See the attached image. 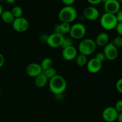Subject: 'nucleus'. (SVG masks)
Listing matches in <instances>:
<instances>
[{
  "label": "nucleus",
  "mask_w": 122,
  "mask_h": 122,
  "mask_svg": "<svg viewBox=\"0 0 122 122\" xmlns=\"http://www.w3.org/2000/svg\"><path fill=\"white\" fill-rule=\"evenodd\" d=\"M64 36L54 32L46 38V43L50 47L57 48L61 47L63 42Z\"/></svg>",
  "instance_id": "8"
},
{
  "label": "nucleus",
  "mask_w": 122,
  "mask_h": 122,
  "mask_svg": "<svg viewBox=\"0 0 122 122\" xmlns=\"http://www.w3.org/2000/svg\"><path fill=\"white\" fill-rule=\"evenodd\" d=\"M2 11H3V8H2V6L0 4V16H1V14H2Z\"/></svg>",
  "instance_id": "35"
},
{
  "label": "nucleus",
  "mask_w": 122,
  "mask_h": 122,
  "mask_svg": "<svg viewBox=\"0 0 122 122\" xmlns=\"http://www.w3.org/2000/svg\"><path fill=\"white\" fill-rule=\"evenodd\" d=\"M77 54V50L73 45L67 47L63 49L62 51V56L66 61H71L75 59Z\"/></svg>",
  "instance_id": "14"
},
{
  "label": "nucleus",
  "mask_w": 122,
  "mask_h": 122,
  "mask_svg": "<svg viewBox=\"0 0 122 122\" xmlns=\"http://www.w3.org/2000/svg\"><path fill=\"white\" fill-rule=\"evenodd\" d=\"M0 1H5V0H0Z\"/></svg>",
  "instance_id": "39"
},
{
  "label": "nucleus",
  "mask_w": 122,
  "mask_h": 122,
  "mask_svg": "<svg viewBox=\"0 0 122 122\" xmlns=\"http://www.w3.org/2000/svg\"><path fill=\"white\" fill-rule=\"evenodd\" d=\"M5 62V58L4 56L3 55H2L1 53H0V68L2 67L4 65Z\"/></svg>",
  "instance_id": "32"
},
{
  "label": "nucleus",
  "mask_w": 122,
  "mask_h": 122,
  "mask_svg": "<svg viewBox=\"0 0 122 122\" xmlns=\"http://www.w3.org/2000/svg\"><path fill=\"white\" fill-rule=\"evenodd\" d=\"M86 32V27L81 23H76L70 28V36L72 39H80L85 37Z\"/></svg>",
  "instance_id": "5"
},
{
  "label": "nucleus",
  "mask_w": 122,
  "mask_h": 122,
  "mask_svg": "<svg viewBox=\"0 0 122 122\" xmlns=\"http://www.w3.org/2000/svg\"><path fill=\"white\" fill-rule=\"evenodd\" d=\"M116 120H117L118 122H122V112L118 113Z\"/></svg>",
  "instance_id": "33"
},
{
  "label": "nucleus",
  "mask_w": 122,
  "mask_h": 122,
  "mask_svg": "<svg viewBox=\"0 0 122 122\" xmlns=\"http://www.w3.org/2000/svg\"><path fill=\"white\" fill-rule=\"evenodd\" d=\"M26 74L31 77H36L43 72L40 64L37 63H31L26 68Z\"/></svg>",
  "instance_id": "13"
},
{
  "label": "nucleus",
  "mask_w": 122,
  "mask_h": 122,
  "mask_svg": "<svg viewBox=\"0 0 122 122\" xmlns=\"http://www.w3.org/2000/svg\"><path fill=\"white\" fill-rule=\"evenodd\" d=\"M1 19L4 23L7 24H11L14 20V17L13 16L11 11L9 10L3 11L1 15Z\"/></svg>",
  "instance_id": "18"
},
{
  "label": "nucleus",
  "mask_w": 122,
  "mask_h": 122,
  "mask_svg": "<svg viewBox=\"0 0 122 122\" xmlns=\"http://www.w3.org/2000/svg\"><path fill=\"white\" fill-rule=\"evenodd\" d=\"M118 1H119V2H122V0H117Z\"/></svg>",
  "instance_id": "37"
},
{
  "label": "nucleus",
  "mask_w": 122,
  "mask_h": 122,
  "mask_svg": "<svg viewBox=\"0 0 122 122\" xmlns=\"http://www.w3.org/2000/svg\"><path fill=\"white\" fill-rule=\"evenodd\" d=\"M1 89H0V96H1Z\"/></svg>",
  "instance_id": "38"
},
{
  "label": "nucleus",
  "mask_w": 122,
  "mask_h": 122,
  "mask_svg": "<svg viewBox=\"0 0 122 122\" xmlns=\"http://www.w3.org/2000/svg\"><path fill=\"white\" fill-rule=\"evenodd\" d=\"M109 39L110 37L108 33L102 32L97 36L95 41L97 46L104 47L109 43Z\"/></svg>",
  "instance_id": "16"
},
{
  "label": "nucleus",
  "mask_w": 122,
  "mask_h": 122,
  "mask_svg": "<svg viewBox=\"0 0 122 122\" xmlns=\"http://www.w3.org/2000/svg\"><path fill=\"white\" fill-rule=\"evenodd\" d=\"M114 108L116 109L118 112H122V100H119L116 103L115 106Z\"/></svg>",
  "instance_id": "27"
},
{
  "label": "nucleus",
  "mask_w": 122,
  "mask_h": 122,
  "mask_svg": "<svg viewBox=\"0 0 122 122\" xmlns=\"http://www.w3.org/2000/svg\"><path fill=\"white\" fill-rule=\"evenodd\" d=\"M117 20L118 22H122V10H120L116 14H115Z\"/></svg>",
  "instance_id": "29"
},
{
  "label": "nucleus",
  "mask_w": 122,
  "mask_h": 122,
  "mask_svg": "<svg viewBox=\"0 0 122 122\" xmlns=\"http://www.w3.org/2000/svg\"><path fill=\"white\" fill-rule=\"evenodd\" d=\"M61 1L65 6H72L75 2L76 0H61Z\"/></svg>",
  "instance_id": "30"
},
{
  "label": "nucleus",
  "mask_w": 122,
  "mask_h": 122,
  "mask_svg": "<svg viewBox=\"0 0 122 122\" xmlns=\"http://www.w3.org/2000/svg\"><path fill=\"white\" fill-rule=\"evenodd\" d=\"M11 11L12 14H13L14 18H18L20 17H22L23 10L22 8L20 7H19V6H15V7H14Z\"/></svg>",
  "instance_id": "22"
},
{
  "label": "nucleus",
  "mask_w": 122,
  "mask_h": 122,
  "mask_svg": "<svg viewBox=\"0 0 122 122\" xmlns=\"http://www.w3.org/2000/svg\"><path fill=\"white\" fill-rule=\"evenodd\" d=\"M87 1L92 5H97L101 2V0H87Z\"/></svg>",
  "instance_id": "31"
},
{
  "label": "nucleus",
  "mask_w": 122,
  "mask_h": 122,
  "mask_svg": "<svg viewBox=\"0 0 122 122\" xmlns=\"http://www.w3.org/2000/svg\"><path fill=\"white\" fill-rule=\"evenodd\" d=\"M115 29L119 35L122 36V22H118Z\"/></svg>",
  "instance_id": "28"
},
{
  "label": "nucleus",
  "mask_w": 122,
  "mask_h": 122,
  "mask_svg": "<svg viewBox=\"0 0 122 122\" xmlns=\"http://www.w3.org/2000/svg\"><path fill=\"white\" fill-rule=\"evenodd\" d=\"M95 57L99 61L102 62V63L106 59V56H105L103 52L97 53L96 54V55H95Z\"/></svg>",
  "instance_id": "25"
},
{
  "label": "nucleus",
  "mask_w": 122,
  "mask_h": 122,
  "mask_svg": "<svg viewBox=\"0 0 122 122\" xmlns=\"http://www.w3.org/2000/svg\"><path fill=\"white\" fill-rule=\"evenodd\" d=\"M114 45H115L117 48L120 47L122 46V36L118 35L116 37L113 39V42H112Z\"/></svg>",
  "instance_id": "24"
},
{
  "label": "nucleus",
  "mask_w": 122,
  "mask_h": 122,
  "mask_svg": "<svg viewBox=\"0 0 122 122\" xmlns=\"http://www.w3.org/2000/svg\"><path fill=\"white\" fill-rule=\"evenodd\" d=\"M116 89L120 93H122V78H120L116 83Z\"/></svg>",
  "instance_id": "26"
},
{
  "label": "nucleus",
  "mask_w": 122,
  "mask_h": 122,
  "mask_svg": "<svg viewBox=\"0 0 122 122\" xmlns=\"http://www.w3.org/2000/svg\"><path fill=\"white\" fill-rule=\"evenodd\" d=\"M76 59V63L79 67H84L86 65V63L88 62V57L83 54L80 53L79 55H77L76 57L75 58Z\"/></svg>",
  "instance_id": "19"
},
{
  "label": "nucleus",
  "mask_w": 122,
  "mask_h": 122,
  "mask_svg": "<svg viewBox=\"0 0 122 122\" xmlns=\"http://www.w3.org/2000/svg\"><path fill=\"white\" fill-rule=\"evenodd\" d=\"M102 62L97 59L95 57L91 59L86 63L87 70L92 74L98 72L102 68Z\"/></svg>",
  "instance_id": "12"
},
{
  "label": "nucleus",
  "mask_w": 122,
  "mask_h": 122,
  "mask_svg": "<svg viewBox=\"0 0 122 122\" xmlns=\"http://www.w3.org/2000/svg\"><path fill=\"white\" fill-rule=\"evenodd\" d=\"M70 28L71 25L69 23L61 22L55 26L54 28V32L64 36L65 34L69 33Z\"/></svg>",
  "instance_id": "15"
},
{
  "label": "nucleus",
  "mask_w": 122,
  "mask_h": 122,
  "mask_svg": "<svg viewBox=\"0 0 122 122\" xmlns=\"http://www.w3.org/2000/svg\"><path fill=\"white\" fill-rule=\"evenodd\" d=\"M43 72L45 74V75L47 77L48 79L52 78H53L54 77L57 75V71L52 67L43 71Z\"/></svg>",
  "instance_id": "21"
},
{
  "label": "nucleus",
  "mask_w": 122,
  "mask_h": 122,
  "mask_svg": "<svg viewBox=\"0 0 122 122\" xmlns=\"http://www.w3.org/2000/svg\"><path fill=\"white\" fill-rule=\"evenodd\" d=\"M5 1L10 4H14L16 1V0H5Z\"/></svg>",
  "instance_id": "34"
},
{
  "label": "nucleus",
  "mask_w": 122,
  "mask_h": 122,
  "mask_svg": "<svg viewBox=\"0 0 122 122\" xmlns=\"http://www.w3.org/2000/svg\"><path fill=\"white\" fill-rule=\"evenodd\" d=\"M13 28L14 31L17 32H24L28 29L29 23L28 20L23 17L15 18L12 23Z\"/></svg>",
  "instance_id": "6"
},
{
  "label": "nucleus",
  "mask_w": 122,
  "mask_h": 122,
  "mask_svg": "<svg viewBox=\"0 0 122 122\" xmlns=\"http://www.w3.org/2000/svg\"><path fill=\"white\" fill-rule=\"evenodd\" d=\"M49 88L50 91L56 95L61 94L67 88V82L61 75H56L49 81Z\"/></svg>",
  "instance_id": "1"
},
{
  "label": "nucleus",
  "mask_w": 122,
  "mask_h": 122,
  "mask_svg": "<svg viewBox=\"0 0 122 122\" xmlns=\"http://www.w3.org/2000/svg\"><path fill=\"white\" fill-rule=\"evenodd\" d=\"M42 69L43 71L48 69V68L52 67V61L50 57H45L42 61L41 63L40 64Z\"/></svg>",
  "instance_id": "20"
},
{
  "label": "nucleus",
  "mask_w": 122,
  "mask_h": 122,
  "mask_svg": "<svg viewBox=\"0 0 122 122\" xmlns=\"http://www.w3.org/2000/svg\"><path fill=\"white\" fill-rule=\"evenodd\" d=\"M73 43L72 38H71V37H64L61 45V47H62V49H64V48L73 45Z\"/></svg>",
  "instance_id": "23"
},
{
  "label": "nucleus",
  "mask_w": 122,
  "mask_h": 122,
  "mask_svg": "<svg viewBox=\"0 0 122 122\" xmlns=\"http://www.w3.org/2000/svg\"><path fill=\"white\" fill-rule=\"evenodd\" d=\"M104 9L106 13L116 14L120 8V2L117 0H109L104 4Z\"/></svg>",
  "instance_id": "11"
},
{
  "label": "nucleus",
  "mask_w": 122,
  "mask_h": 122,
  "mask_svg": "<svg viewBox=\"0 0 122 122\" xmlns=\"http://www.w3.org/2000/svg\"><path fill=\"white\" fill-rule=\"evenodd\" d=\"M102 52L106 56V59L109 61H113L117 57L118 49L114 44L111 42L108 43L107 45L104 47V50Z\"/></svg>",
  "instance_id": "7"
},
{
  "label": "nucleus",
  "mask_w": 122,
  "mask_h": 122,
  "mask_svg": "<svg viewBox=\"0 0 122 122\" xmlns=\"http://www.w3.org/2000/svg\"><path fill=\"white\" fill-rule=\"evenodd\" d=\"M83 16L88 20L94 21L97 20L100 16L99 10L94 6H88L84 9L83 11Z\"/></svg>",
  "instance_id": "10"
},
{
  "label": "nucleus",
  "mask_w": 122,
  "mask_h": 122,
  "mask_svg": "<svg viewBox=\"0 0 122 122\" xmlns=\"http://www.w3.org/2000/svg\"><path fill=\"white\" fill-rule=\"evenodd\" d=\"M95 40L91 38H85L80 42L79 44L78 50L80 53L88 56L94 53L97 49Z\"/></svg>",
  "instance_id": "3"
},
{
  "label": "nucleus",
  "mask_w": 122,
  "mask_h": 122,
  "mask_svg": "<svg viewBox=\"0 0 122 122\" xmlns=\"http://www.w3.org/2000/svg\"><path fill=\"white\" fill-rule=\"evenodd\" d=\"M48 82V78L43 72L38 76L35 77V84L39 88L45 87Z\"/></svg>",
  "instance_id": "17"
},
{
  "label": "nucleus",
  "mask_w": 122,
  "mask_h": 122,
  "mask_svg": "<svg viewBox=\"0 0 122 122\" xmlns=\"http://www.w3.org/2000/svg\"><path fill=\"white\" fill-rule=\"evenodd\" d=\"M109 0H101V2H102V3L105 4L106 2H107V1H108Z\"/></svg>",
  "instance_id": "36"
},
{
  "label": "nucleus",
  "mask_w": 122,
  "mask_h": 122,
  "mask_svg": "<svg viewBox=\"0 0 122 122\" xmlns=\"http://www.w3.org/2000/svg\"><path fill=\"white\" fill-rule=\"evenodd\" d=\"M77 13L76 8L71 6H66L60 10L58 17L61 22L70 23L73 22L77 17Z\"/></svg>",
  "instance_id": "2"
},
{
  "label": "nucleus",
  "mask_w": 122,
  "mask_h": 122,
  "mask_svg": "<svg viewBox=\"0 0 122 122\" xmlns=\"http://www.w3.org/2000/svg\"><path fill=\"white\" fill-rule=\"evenodd\" d=\"M119 112L116 110L114 107L108 106L103 110L102 116L103 119L107 122H114L116 120Z\"/></svg>",
  "instance_id": "9"
},
{
  "label": "nucleus",
  "mask_w": 122,
  "mask_h": 122,
  "mask_svg": "<svg viewBox=\"0 0 122 122\" xmlns=\"http://www.w3.org/2000/svg\"><path fill=\"white\" fill-rule=\"evenodd\" d=\"M118 21L115 14L106 13L101 16L100 19V24L104 29L111 31L115 29Z\"/></svg>",
  "instance_id": "4"
}]
</instances>
